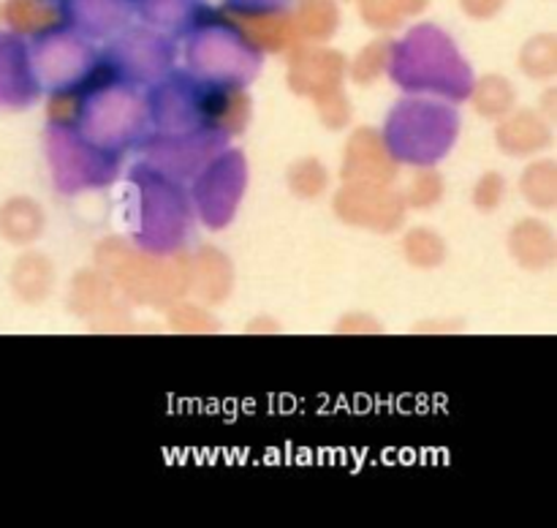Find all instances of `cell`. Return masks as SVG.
<instances>
[{
    "instance_id": "3957f363",
    "label": "cell",
    "mask_w": 557,
    "mask_h": 528,
    "mask_svg": "<svg viewBox=\"0 0 557 528\" xmlns=\"http://www.w3.org/2000/svg\"><path fill=\"white\" fill-rule=\"evenodd\" d=\"M292 63H288V87L299 96L321 98L330 90L341 87L346 74V58L332 49H292Z\"/></svg>"
},
{
    "instance_id": "7c38bea8",
    "label": "cell",
    "mask_w": 557,
    "mask_h": 528,
    "mask_svg": "<svg viewBox=\"0 0 557 528\" xmlns=\"http://www.w3.org/2000/svg\"><path fill=\"white\" fill-rule=\"evenodd\" d=\"M112 308V283L101 270H85L71 283V310L82 316Z\"/></svg>"
},
{
    "instance_id": "484cf974",
    "label": "cell",
    "mask_w": 557,
    "mask_h": 528,
    "mask_svg": "<svg viewBox=\"0 0 557 528\" xmlns=\"http://www.w3.org/2000/svg\"><path fill=\"white\" fill-rule=\"evenodd\" d=\"M172 327L180 332H215V319L196 303H180L172 310Z\"/></svg>"
},
{
    "instance_id": "277c9868",
    "label": "cell",
    "mask_w": 557,
    "mask_h": 528,
    "mask_svg": "<svg viewBox=\"0 0 557 528\" xmlns=\"http://www.w3.org/2000/svg\"><path fill=\"white\" fill-rule=\"evenodd\" d=\"M553 120L544 118L539 109H511L509 114L498 120L495 128V142L506 156L528 158L539 156L553 145Z\"/></svg>"
},
{
    "instance_id": "4fadbf2b",
    "label": "cell",
    "mask_w": 557,
    "mask_h": 528,
    "mask_svg": "<svg viewBox=\"0 0 557 528\" xmlns=\"http://www.w3.org/2000/svg\"><path fill=\"white\" fill-rule=\"evenodd\" d=\"M292 20L299 38L326 41L337 27V5L335 0H299Z\"/></svg>"
},
{
    "instance_id": "52a82bcc",
    "label": "cell",
    "mask_w": 557,
    "mask_h": 528,
    "mask_svg": "<svg viewBox=\"0 0 557 528\" xmlns=\"http://www.w3.org/2000/svg\"><path fill=\"white\" fill-rule=\"evenodd\" d=\"M471 103L482 118L500 120L509 114L517 103V90L504 74H484L471 87Z\"/></svg>"
},
{
    "instance_id": "7402d4cb",
    "label": "cell",
    "mask_w": 557,
    "mask_h": 528,
    "mask_svg": "<svg viewBox=\"0 0 557 528\" xmlns=\"http://www.w3.org/2000/svg\"><path fill=\"white\" fill-rule=\"evenodd\" d=\"M141 16L150 22H158L163 27H177L185 20H194L199 0H139Z\"/></svg>"
},
{
    "instance_id": "e0dca14e",
    "label": "cell",
    "mask_w": 557,
    "mask_h": 528,
    "mask_svg": "<svg viewBox=\"0 0 557 528\" xmlns=\"http://www.w3.org/2000/svg\"><path fill=\"white\" fill-rule=\"evenodd\" d=\"M288 188L299 199H319L330 188V172H326V163L321 158H299L288 167Z\"/></svg>"
},
{
    "instance_id": "2e32d148",
    "label": "cell",
    "mask_w": 557,
    "mask_h": 528,
    "mask_svg": "<svg viewBox=\"0 0 557 528\" xmlns=\"http://www.w3.org/2000/svg\"><path fill=\"white\" fill-rule=\"evenodd\" d=\"M128 14V0H71L65 16H74L90 30L101 33L117 25Z\"/></svg>"
},
{
    "instance_id": "4316f807",
    "label": "cell",
    "mask_w": 557,
    "mask_h": 528,
    "mask_svg": "<svg viewBox=\"0 0 557 528\" xmlns=\"http://www.w3.org/2000/svg\"><path fill=\"white\" fill-rule=\"evenodd\" d=\"M335 330L337 332H381L384 327H381L379 321L368 314H348L337 321Z\"/></svg>"
},
{
    "instance_id": "30bf717a",
    "label": "cell",
    "mask_w": 557,
    "mask_h": 528,
    "mask_svg": "<svg viewBox=\"0 0 557 528\" xmlns=\"http://www.w3.org/2000/svg\"><path fill=\"white\" fill-rule=\"evenodd\" d=\"M25 47L16 36H0V103H20L25 98Z\"/></svg>"
},
{
    "instance_id": "ac0fdd59",
    "label": "cell",
    "mask_w": 557,
    "mask_h": 528,
    "mask_svg": "<svg viewBox=\"0 0 557 528\" xmlns=\"http://www.w3.org/2000/svg\"><path fill=\"white\" fill-rule=\"evenodd\" d=\"M520 69L522 74L531 76V79H539V82L553 79L557 74V38L553 33L533 36L531 41L522 47Z\"/></svg>"
},
{
    "instance_id": "8992f818",
    "label": "cell",
    "mask_w": 557,
    "mask_h": 528,
    "mask_svg": "<svg viewBox=\"0 0 557 528\" xmlns=\"http://www.w3.org/2000/svg\"><path fill=\"white\" fill-rule=\"evenodd\" d=\"M234 22H237L239 36L245 41L267 49V52H288V49L299 47V33L294 27V20L281 14V9L234 11Z\"/></svg>"
},
{
    "instance_id": "f1b7e54d",
    "label": "cell",
    "mask_w": 557,
    "mask_h": 528,
    "mask_svg": "<svg viewBox=\"0 0 557 528\" xmlns=\"http://www.w3.org/2000/svg\"><path fill=\"white\" fill-rule=\"evenodd\" d=\"M283 0H228L232 11H270L281 9Z\"/></svg>"
},
{
    "instance_id": "5b68a950",
    "label": "cell",
    "mask_w": 557,
    "mask_h": 528,
    "mask_svg": "<svg viewBox=\"0 0 557 528\" xmlns=\"http://www.w3.org/2000/svg\"><path fill=\"white\" fill-rule=\"evenodd\" d=\"M509 254L520 267L542 272L555 265L557 240L553 226L542 218H522L509 229Z\"/></svg>"
},
{
    "instance_id": "603a6c76",
    "label": "cell",
    "mask_w": 557,
    "mask_h": 528,
    "mask_svg": "<svg viewBox=\"0 0 557 528\" xmlns=\"http://www.w3.org/2000/svg\"><path fill=\"white\" fill-rule=\"evenodd\" d=\"M424 0H362L364 20L373 27H395L406 14H417Z\"/></svg>"
},
{
    "instance_id": "9a60e30c",
    "label": "cell",
    "mask_w": 557,
    "mask_h": 528,
    "mask_svg": "<svg viewBox=\"0 0 557 528\" xmlns=\"http://www.w3.org/2000/svg\"><path fill=\"white\" fill-rule=\"evenodd\" d=\"M14 278L16 288H20V294L27 303H41L44 297H49V292H52L54 286V267L47 256L27 254L22 256Z\"/></svg>"
},
{
    "instance_id": "9c48e42d",
    "label": "cell",
    "mask_w": 557,
    "mask_h": 528,
    "mask_svg": "<svg viewBox=\"0 0 557 528\" xmlns=\"http://www.w3.org/2000/svg\"><path fill=\"white\" fill-rule=\"evenodd\" d=\"M522 199L536 210L549 212L557 207V163L549 158L528 163L520 177Z\"/></svg>"
},
{
    "instance_id": "d6986e66",
    "label": "cell",
    "mask_w": 557,
    "mask_h": 528,
    "mask_svg": "<svg viewBox=\"0 0 557 528\" xmlns=\"http://www.w3.org/2000/svg\"><path fill=\"white\" fill-rule=\"evenodd\" d=\"M446 194V180L444 174L435 172V169L422 167L411 174L406 191H403V201L406 207H413V210H430V207L438 205Z\"/></svg>"
},
{
    "instance_id": "83f0119b",
    "label": "cell",
    "mask_w": 557,
    "mask_h": 528,
    "mask_svg": "<svg viewBox=\"0 0 557 528\" xmlns=\"http://www.w3.org/2000/svg\"><path fill=\"white\" fill-rule=\"evenodd\" d=\"M462 11L468 16H476V20H490V16L498 14L504 9L506 0H460Z\"/></svg>"
},
{
    "instance_id": "ffe728a7",
    "label": "cell",
    "mask_w": 557,
    "mask_h": 528,
    "mask_svg": "<svg viewBox=\"0 0 557 528\" xmlns=\"http://www.w3.org/2000/svg\"><path fill=\"white\" fill-rule=\"evenodd\" d=\"M3 221L11 223L5 229L9 240H14V243H30V240H36L41 234L47 218H44L41 205H36L30 199H16L9 201V207L3 210Z\"/></svg>"
},
{
    "instance_id": "ba28073f",
    "label": "cell",
    "mask_w": 557,
    "mask_h": 528,
    "mask_svg": "<svg viewBox=\"0 0 557 528\" xmlns=\"http://www.w3.org/2000/svg\"><path fill=\"white\" fill-rule=\"evenodd\" d=\"M400 250L406 256V261L419 270H435L446 261L449 248H446L444 237L435 232L433 226H413L403 234Z\"/></svg>"
},
{
    "instance_id": "8fae6325",
    "label": "cell",
    "mask_w": 557,
    "mask_h": 528,
    "mask_svg": "<svg viewBox=\"0 0 557 528\" xmlns=\"http://www.w3.org/2000/svg\"><path fill=\"white\" fill-rule=\"evenodd\" d=\"M207 114H210V120L218 125V128L239 134L250 120L248 93H245L239 85L223 87V90H218L215 96L207 98Z\"/></svg>"
},
{
    "instance_id": "d4e9b609",
    "label": "cell",
    "mask_w": 557,
    "mask_h": 528,
    "mask_svg": "<svg viewBox=\"0 0 557 528\" xmlns=\"http://www.w3.org/2000/svg\"><path fill=\"white\" fill-rule=\"evenodd\" d=\"M315 112L324 120L330 128H343L351 120V103H348L346 93L337 87V90H330L326 96L315 98Z\"/></svg>"
},
{
    "instance_id": "44dd1931",
    "label": "cell",
    "mask_w": 557,
    "mask_h": 528,
    "mask_svg": "<svg viewBox=\"0 0 557 528\" xmlns=\"http://www.w3.org/2000/svg\"><path fill=\"white\" fill-rule=\"evenodd\" d=\"M392 58H395V44L389 38H375L373 44L362 49L357 54V60L351 63V79L359 82V85H373L379 76L386 74Z\"/></svg>"
},
{
    "instance_id": "7a4b0ae2",
    "label": "cell",
    "mask_w": 557,
    "mask_h": 528,
    "mask_svg": "<svg viewBox=\"0 0 557 528\" xmlns=\"http://www.w3.org/2000/svg\"><path fill=\"white\" fill-rule=\"evenodd\" d=\"M397 152L386 145L384 134L357 128L346 145L343 177L346 183H392L397 177Z\"/></svg>"
},
{
    "instance_id": "6da1fadb",
    "label": "cell",
    "mask_w": 557,
    "mask_h": 528,
    "mask_svg": "<svg viewBox=\"0 0 557 528\" xmlns=\"http://www.w3.org/2000/svg\"><path fill=\"white\" fill-rule=\"evenodd\" d=\"M406 210V201L389 183H346L335 196L337 218L370 232L400 229Z\"/></svg>"
},
{
    "instance_id": "cb8c5ba5",
    "label": "cell",
    "mask_w": 557,
    "mask_h": 528,
    "mask_svg": "<svg viewBox=\"0 0 557 528\" xmlns=\"http://www.w3.org/2000/svg\"><path fill=\"white\" fill-rule=\"evenodd\" d=\"M509 183L500 172H484L471 191V201L479 212H495L506 201Z\"/></svg>"
},
{
    "instance_id": "5bb4252c",
    "label": "cell",
    "mask_w": 557,
    "mask_h": 528,
    "mask_svg": "<svg viewBox=\"0 0 557 528\" xmlns=\"http://www.w3.org/2000/svg\"><path fill=\"white\" fill-rule=\"evenodd\" d=\"M63 16L65 11L52 0H11L9 20L16 30L47 36V30H54Z\"/></svg>"
}]
</instances>
